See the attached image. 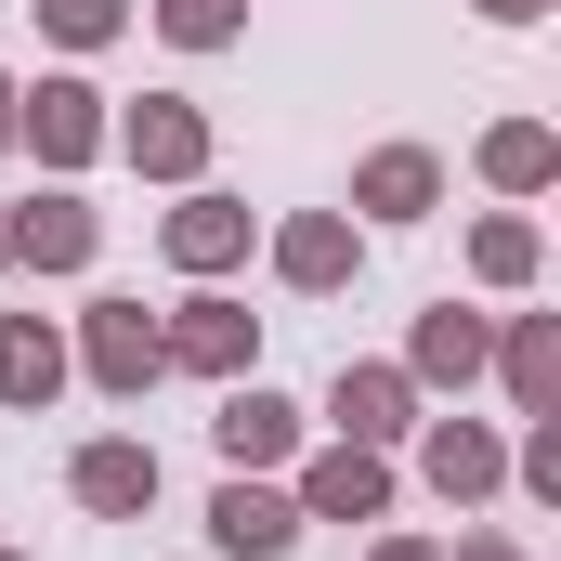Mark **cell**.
<instances>
[]
</instances>
